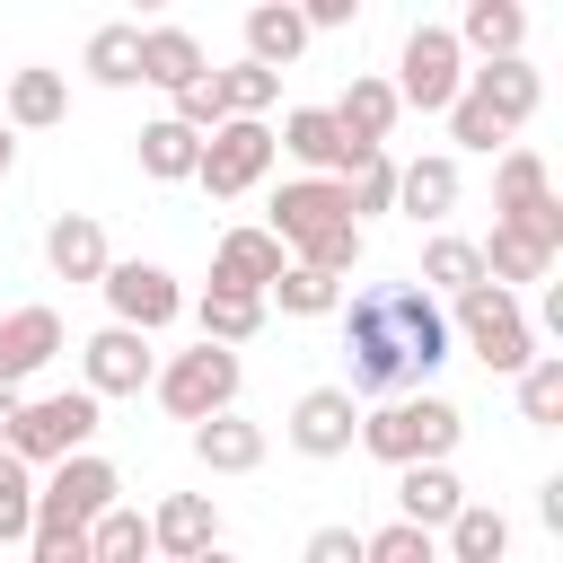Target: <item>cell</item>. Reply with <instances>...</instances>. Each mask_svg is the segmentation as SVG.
I'll return each mask as SVG.
<instances>
[{"label":"cell","instance_id":"obj_16","mask_svg":"<svg viewBox=\"0 0 563 563\" xmlns=\"http://www.w3.org/2000/svg\"><path fill=\"white\" fill-rule=\"evenodd\" d=\"M70 114V79L53 70V62H18L9 79H0V123L9 132H53Z\"/></svg>","mask_w":563,"mask_h":563},{"label":"cell","instance_id":"obj_37","mask_svg":"<svg viewBox=\"0 0 563 563\" xmlns=\"http://www.w3.org/2000/svg\"><path fill=\"white\" fill-rule=\"evenodd\" d=\"M343 202H352V220L396 211V150H387V141H378V150H361V158L343 167Z\"/></svg>","mask_w":563,"mask_h":563},{"label":"cell","instance_id":"obj_2","mask_svg":"<svg viewBox=\"0 0 563 563\" xmlns=\"http://www.w3.org/2000/svg\"><path fill=\"white\" fill-rule=\"evenodd\" d=\"M457 440H466V413H457L449 396H431L422 378L369 396V413H361V431H352V449H369L378 466H405V457H457Z\"/></svg>","mask_w":563,"mask_h":563},{"label":"cell","instance_id":"obj_10","mask_svg":"<svg viewBox=\"0 0 563 563\" xmlns=\"http://www.w3.org/2000/svg\"><path fill=\"white\" fill-rule=\"evenodd\" d=\"M150 369H158V352H150V334L123 325V317H106V325L79 343V387H97V396H141Z\"/></svg>","mask_w":563,"mask_h":563},{"label":"cell","instance_id":"obj_9","mask_svg":"<svg viewBox=\"0 0 563 563\" xmlns=\"http://www.w3.org/2000/svg\"><path fill=\"white\" fill-rule=\"evenodd\" d=\"M97 290H106V308H114L123 325H141V334H167V325L185 317V282H176L167 264H141V255H106Z\"/></svg>","mask_w":563,"mask_h":563},{"label":"cell","instance_id":"obj_14","mask_svg":"<svg viewBox=\"0 0 563 563\" xmlns=\"http://www.w3.org/2000/svg\"><path fill=\"white\" fill-rule=\"evenodd\" d=\"M273 141H282V158H299V167H317V176H343L361 150H378V141H352V132L334 123V106H290Z\"/></svg>","mask_w":563,"mask_h":563},{"label":"cell","instance_id":"obj_18","mask_svg":"<svg viewBox=\"0 0 563 563\" xmlns=\"http://www.w3.org/2000/svg\"><path fill=\"white\" fill-rule=\"evenodd\" d=\"M211 545H220V510H211V493H167V501L150 510V554L202 563Z\"/></svg>","mask_w":563,"mask_h":563},{"label":"cell","instance_id":"obj_40","mask_svg":"<svg viewBox=\"0 0 563 563\" xmlns=\"http://www.w3.org/2000/svg\"><path fill=\"white\" fill-rule=\"evenodd\" d=\"M220 97H229V114H273V106H282V70L255 62V53H238V62L220 70Z\"/></svg>","mask_w":563,"mask_h":563},{"label":"cell","instance_id":"obj_21","mask_svg":"<svg viewBox=\"0 0 563 563\" xmlns=\"http://www.w3.org/2000/svg\"><path fill=\"white\" fill-rule=\"evenodd\" d=\"M194 457H202L211 475H255V466H264V422H246L238 405H220V413L194 422Z\"/></svg>","mask_w":563,"mask_h":563},{"label":"cell","instance_id":"obj_30","mask_svg":"<svg viewBox=\"0 0 563 563\" xmlns=\"http://www.w3.org/2000/svg\"><path fill=\"white\" fill-rule=\"evenodd\" d=\"M475 246H484V273H493V282H510V290L554 273V246H545V238H528L519 220H493V238H475Z\"/></svg>","mask_w":563,"mask_h":563},{"label":"cell","instance_id":"obj_6","mask_svg":"<svg viewBox=\"0 0 563 563\" xmlns=\"http://www.w3.org/2000/svg\"><path fill=\"white\" fill-rule=\"evenodd\" d=\"M343 317V361H352V396H387V387H413L405 378V334H396V317H387V282L378 290H361L352 308H334Z\"/></svg>","mask_w":563,"mask_h":563},{"label":"cell","instance_id":"obj_7","mask_svg":"<svg viewBox=\"0 0 563 563\" xmlns=\"http://www.w3.org/2000/svg\"><path fill=\"white\" fill-rule=\"evenodd\" d=\"M97 431H106V396H97V387H62V396H26V405H18L9 449H18L26 466H53L62 449H88Z\"/></svg>","mask_w":563,"mask_h":563},{"label":"cell","instance_id":"obj_12","mask_svg":"<svg viewBox=\"0 0 563 563\" xmlns=\"http://www.w3.org/2000/svg\"><path fill=\"white\" fill-rule=\"evenodd\" d=\"M282 431H290V449H299V457H317V466H325V457H352L361 396H352V387H308V396L290 405V422H282Z\"/></svg>","mask_w":563,"mask_h":563},{"label":"cell","instance_id":"obj_29","mask_svg":"<svg viewBox=\"0 0 563 563\" xmlns=\"http://www.w3.org/2000/svg\"><path fill=\"white\" fill-rule=\"evenodd\" d=\"M440 545H449V563H501L510 554V519L493 501H457L440 519Z\"/></svg>","mask_w":563,"mask_h":563},{"label":"cell","instance_id":"obj_11","mask_svg":"<svg viewBox=\"0 0 563 563\" xmlns=\"http://www.w3.org/2000/svg\"><path fill=\"white\" fill-rule=\"evenodd\" d=\"M387 317H396V334H405V378H431V369L457 352V334H449V299H440V290H422V282H387Z\"/></svg>","mask_w":563,"mask_h":563},{"label":"cell","instance_id":"obj_45","mask_svg":"<svg viewBox=\"0 0 563 563\" xmlns=\"http://www.w3.org/2000/svg\"><path fill=\"white\" fill-rule=\"evenodd\" d=\"M308 563H361V528H317L308 537Z\"/></svg>","mask_w":563,"mask_h":563},{"label":"cell","instance_id":"obj_28","mask_svg":"<svg viewBox=\"0 0 563 563\" xmlns=\"http://www.w3.org/2000/svg\"><path fill=\"white\" fill-rule=\"evenodd\" d=\"M185 308H194V325H202L211 343H255V334H264V317H273V308H264V290H229V282H211V290H202V299H185Z\"/></svg>","mask_w":563,"mask_h":563},{"label":"cell","instance_id":"obj_13","mask_svg":"<svg viewBox=\"0 0 563 563\" xmlns=\"http://www.w3.org/2000/svg\"><path fill=\"white\" fill-rule=\"evenodd\" d=\"M264 211H273L264 229H273L282 246H299V238H317L325 220H352V202H343V176H317V167H299L290 185H273V202H264Z\"/></svg>","mask_w":563,"mask_h":563},{"label":"cell","instance_id":"obj_44","mask_svg":"<svg viewBox=\"0 0 563 563\" xmlns=\"http://www.w3.org/2000/svg\"><path fill=\"white\" fill-rule=\"evenodd\" d=\"M167 97H176V106H167V114H185V123H194V132H211V123H220V114H229V97H220V70H211V62H202V70H194V79H185V88H167Z\"/></svg>","mask_w":563,"mask_h":563},{"label":"cell","instance_id":"obj_8","mask_svg":"<svg viewBox=\"0 0 563 563\" xmlns=\"http://www.w3.org/2000/svg\"><path fill=\"white\" fill-rule=\"evenodd\" d=\"M466 88V44H457V26H413L405 44H396V97L413 106V114H440L449 97Z\"/></svg>","mask_w":563,"mask_h":563},{"label":"cell","instance_id":"obj_5","mask_svg":"<svg viewBox=\"0 0 563 563\" xmlns=\"http://www.w3.org/2000/svg\"><path fill=\"white\" fill-rule=\"evenodd\" d=\"M273 158H282V141H273V123H264V114H220V123L202 132L194 185H202L211 202H238V194H255V185L273 176Z\"/></svg>","mask_w":563,"mask_h":563},{"label":"cell","instance_id":"obj_24","mask_svg":"<svg viewBox=\"0 0 563 563\" xmlns=\"http://www.w3.org/2000/svg\"><path fill=\"white\" fill-rule=\"evenodd\" d=\"M141 176L150 185H194V158H202V132L185 123V114H158V123H141Z\"/></svg>","mask_w":563,"mask_h":563},{"label":"cell","instance_id":"obj_35","mask_svg":"<svg viewBox=\"0 0 563 563\" xmlns=\"http://www.w3.org/2000/svg\"><path fill=\"white\" fill-rule=\"evenodd\" d=\"M466 282H484V246L475 238H457V229H431L422 238V290H466Z\"/></svg>","mask_w":563,"mask_h":563},{"label":"cell","instance_id":"obj_1","mask_svg":"<svg viewBox=\"0 0 563 563\" xmlns=\"http://www.w3.org/2000/svg\"><path fill=\"white\" fill-rule=\"evenodd\" d=\"M44 484H35V528H26V554L35 563H88V519L123 493V475H114V457H97V449H62L53 466H35Z\"/></svg>","mask_w":563,"mask_h":563},{"label":"cell","instance_id":"obj_32","mask_svg":"<svg viewBox=\"0 0 563 563\" xmlns=\"http://www.w3.org/2000/svg\"><path fill=\"white\" fill-rule=\"evenodd\" d=\"M194 70H202L194 26H141V88H185Z\"/></svg>","mask_w":563,"mask_h":563},{"label":"cell","instance_id":"obj_39","mask_svg":"<svg viewBox=\"0 0 563 563\" xmlns=\"http://www.w3.org/2000/svg\"><path fill=\"white\" fill-rule=\"evenodd\" d=\"M26 528H35V466L0 440V554L26 545Z\"/></svg>","mask_w":563,"mask_h":563},{"label":"cell","instance_id":"obj_4","mask_svg":"<svg viewBox=\"0 0 563 563\" xmlns=\"http://www.w3.org/2000/svg\"><path fill=\"white\" fill-rule=\"evenodd\" d=\"M238 387H246V361H238V343H194V352H167L158 369H150V396L176 413V422H202V413H220V405H238Z\"/></svg>","mask_w":563,"mask_h":563},{"label":"cell","instance_id":"obj_26","mask_svg":"<svg viewBox=\"0 0 563 563\" xmlns=\"http://www.w3.org/2000/svg\"><path fill=\"white\" fill-rule=\"evenodd\" d=\"M308 18H299V0H246V53L255 62H273V70H290L299 53H308Z\"/></svg>","mask_w":563,"mask_h":563},{"label":"cell","instance_id":"obj_49","mask_svg":"<svg viewBox=\"0 0 563 563\" xmlns=\"http://www.w3.org/2000/svg\"><path fill=\"white\" fill-rule=\"evenodd\" d=\"M132 9H167V0H132Z\"/></svg>","mask_w":563,"mask_h":563},{"label":"cell","instance_id":"obj_23","mask_svg":"<svg viewBox=\"0 0 563 563\" xmlns=\"http://www.w3.org/2000/svg\"><path fill=\"white\" fill-rule=\"evenodd\" d=\"M457 501H466V484H457V466H449V457H405V466H396V510H405V519L440 528Z\"/></svg>","mask_w":563,"mask_h":563},{"label":"cell","instance_id":"obj_48","mask_svg":"<svg viewBox=\"0 0 563 563\" xmlns=\"http://www.w3.org/2000/svg\"><path fill=\"white\" fill-rule=\"evenodd\" d=\"M9 167H18V132L0 123V185H9Z\"/></svg>","mask_w":563,"mask_h":563},{"label":"cell","instance_id":"obj_31","mask_svg":"<svg viewBox=\"0 0 563 563\" xmlns=\"http://www.w3.org/2000/svg\"><path fill=\"white\" fill-rule=\"evenodd\" d=\"M79 70H88L97 88H141V18L97 26V35H88V53H79Z\"/></svg>","mask_w":563,"mask_h":563},{"label":"cell","instance_id":"obj_27","mask_svg":"<svg viewBox=\"0 0 563 563\" xmlns=\"http://www.w3.org/2000/svg\"><path fill=\"white\" fill-rule=\"evenodd\" d=\"M396 114H405V97H396V79H378V70H352V88L334 97V123H343L352 141H387Z\"/></svg>","mask_w":563,"mask_h":563},{"label":"cell","instance_id":"obj_41","mask_svg":"<svg viewBox=\"0 0 563 563\" xmlns=\"http://www.w3.org/2000/svg\"><path fill=\"white\" fill-rule=\"evenodd\" d=\"M431 554H440V528H422V519H387L361 537V563H431Z\"/></svg>","mask_w":563,"mask_h":563},{"label":"cell","instance_id":"obj_19","mask_svg":"<svg viewBox=\"0 0 563 563\" xmlns=\"http://www.w3.org/2000/svg\"><path fill=\"white\" fill-rule=\"evenodd\" d=\"M53 352H62V317H53L44 299H26V308L0 317V387H26Z\"/></svg>","mask_w":563,"mask_h":563},{"label":"cell","instance_id":"obj_22","mask_svg":"<svg viewBox=\"0 0 563 563\" xmlns=\"http://www.w3.org/2000/svg\"><path fill=\"white\" fill-rule=\"evenodd\" d=\"M282 264H290V246L273 229H220V246H211V282H229V290H264Z\"/></svg>","mask_w":563,"mask_h":563},{"label":"cell","instance_id":"obj_15","mask_svg":"<svg viewBox=\"0 0 563 563\" xmlns=\"http://www.w3.org/2000/svg\"><path fill=\"white\" fill-rule=\"evenodd\" d=\"M466 88H475L510 132L545 106V79H537V62H528V53H475V62H466Z\"/></svg>","mask_w":563,"mask_h":563},{"label":"cell","instance_id":"obj_47","mask_svg":"<svg viewBox=\"0 0 563 563\" xmlns=\"http://www.w3.org/2000/svg\"><path fill=\"white\" fill-rule=\"evenodd\" d=\"M18 405H26V396H18V387H0V440H9V422H18Z\"/></svg>","mask_w":563,"mask_h":563},{"label":"cell","instance_id":"obj_42","mask_svg":"<svg viewBox=\"0 0 563 563\" xmlns=\"http://www.w3.org/2000/svg\"><path fill=\"white\" fill-rule=\"evenodd\" d=\"M440 114H449V141H457V150H501V141H510V123H501V114H493L475 88H457Z\"/></svg>","mask_w":563,"mask_h":563},{"label":"cell","instance_id":"obj_38","mask_svg":"<svg viewBox=\"0 0 563 563\" xmlns=\"http://www.w3.org/2000/svg\"><path fill=\"white\" fill-rule=\"evenodd\" d=\"M132 554H150V519L141 510H123V493L88 519V563H132Z\"/></svg>","mask_w":563,"mask_h":563},{"label":"cell","instance_id":"obj_20","mask_svg":"<svg viewBox=\"0 0 563 563\" xmlns=\"http://www.w3.org/2000/svg\"><path fill=\"white\" fill-rule=\"evenodd\" d=\"M106 220L97 211H53L44 220V264H53V282H97L106 273Z\"/></svg>","mask_w":563,"mask_h":563},{"label":"cell","instance_id":"obj_43","mask_svg":"<svg viewBox=\"0 0 563 563\" xmlns=\"http://www.w3.org/2000/svg\"><path fill=\"white\" fill-rule=\"evenodd\" d=\"M290 255H308V264H325V273H361V255H369V246H361V220H325V229H317V238H299Z\"/></svg>","mask_w":563,"mask_h":563},{"label":"cell","instance_id":"obj_17","mask_svg":"<svg viewBox=\"0 0 563 563\" xmlns=\"http://www.w3.org/2000/svg\"><path fill=\"white\" fill-rule=\"evenodd\" d=\"M457 194H466V176H457L449 150H431V158H396V211H405L413 229H440V220L457 211Z\"/></svg>","mask_w":563,"mask_h":563},{"label":"cell","instance_id":"obj_33","mask_svg":"<svg viewBox=\"0 0 563 563\" xmlns=\"http://www.w3.org/2000/svg\"><path fill=\"white\" fill-rule=\"evenodd\" d=\"M457 44H466V53H528V9H519V0H466Z\"/></svg>","mask_w":563,"mask_h":563},{"label":"cell","instance_id":"obj_46","mask_svg":"<svg viewBox=\"0 0 563 563\" xmlns=\"http://www.w3.org/2000/svg\"><path fill=\"white\" fill-rule=\"evenodd\" d=\"M299 18L325 35V26H352V18H361V0H299Z\"/></svg>","mask_w":563,"mask_h":563},{"label":"cell","instance_id":"obj_36","mask_svg":"<svg viewBox=\"0 0 563 563\" xmlns=\"http://www.w3.org/2000/svg\"><path fill=\"white\" fill-rule=\"evenodd\" d=\"M510 387H519V422H537V431L563 422V352H528L510 369Z\"/></svg>","mask_w":563,"mask_h":563},{"label":"cell","instance_id":"obj_25","mask_svg":"<svg viewBox=\"0 0 563 563\" xmlns=\"http://www.w3.org/2000/svg\"><path fill=\"white\" fill-rule=\"evenodd\" d=\"M264 308H282V317H334V308H343V273H325V264L290 255V264L264 282Z\"/></svg>","mask_w":563,"mask_h":563},{"label":"cell","instance_id":"obj_34","mask_svg":"<svg viewBox=\"0 0 563 563\" xmlns=\"http://www.w3.org/2000/svg\"><path fill=\"white\" fill-rule=\"evenodd\" d=\"M545 194H554L545 158H537V150H519V141H501V167H493V211L510 220V211H537Z\"/></svg>","mask_w":563,"mask_h":563},{"label":"cell","instance_id":"obj_3","mask_svg":"<svg viewBox=\"0 0 563 563\" xmlns=\"http://www.w3.org/2000/svg\"><path fill=\"white\" fill-rule=\"evenodd\" d=\"M449 334L493 369V378H510L528 352H537V325H528V308H519V290L510 282H466V290H449Z\"/></svg>","mask_w":563,"mask_h":563}]
</instances>
